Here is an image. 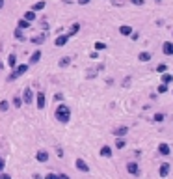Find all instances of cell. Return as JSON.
<instances>
[{
    "mask_svg": "<svg viewBox=\"0 0 173 179\" xmlns=\"http://www.w3.org/2000/svg\"><path fill=\"white\" fill-rule=\"evenodd\" d=\"M166 64H158V65H156V71H158V73H166Z\"/></svg>",
    "mask_w": 173,
    "mask_h": 179,
    "instance_id": "obj_30",
    "label": "cell"
},
{
    "mask_svg": "<svg viewBox=\"0 0 173 179\" xmlns=\"http://www.w3.org/2000/svg\"><path fill=\"white\" fill-rule=\"evenodd\" d=\"M101 157H106V158L112 157V147L110 146H103L101 147Z\"/></svg>",
    "mask_w": 173,
    "mask_h": 179,
    "instance_id": "obj_10",
    "label": "cell"
},
{
    "mask_svg": "<svg viewBox=\"0 0 173 179\" xmlns=\"http://www.w3.org/2000/svg\"><path fill=\"white\" fill-rule=\"evenodd\" d=\"M78 30H80V24H78V23H75L73 26H71V30H69V34H67V35H69V37H71V35L78 34Z\"/></svg>",
    "mask_w": 173,
    "mask_h": 179,
    "instance_id": "obj_22",
    "label": "cell"
},
{
    "mask_svg": "<svg viewBox=\"0 0 173 179\" xmlns=\"http://www.w3.org/2000/svg\"><path fill=\"white\" fill-rule=\"evenodd\" d=\"M173 80V75H162V84H169Z\"/></svg>",
    "mask_w": 173,
    "mask_h": 179,
    "instance_id": "obj_26",
    "label": "cell"
},
{
    "mask_svg": "<svg viewBox=\"0 0 173 179\" xmlns=\"http://www.w3.org/2000/svg\"><path fill=\"white\" fill-rule=\"evenodd\" d=\"M58 179H71V177H69V175H65V173H60Z\"/></svg>",
    "mask_w": 173,
    "mask_h": 179,
    "instance_id": "obj_36",
    "label": "cell"
},
{
    "mask_svg": "<svg viewBox=\"0 0 173 179\" xmlns=\"http://www.w3.org/2000/svg\"><path fill=\"white\" fill-rule=\"evenodd\" d=\"M158 173H160V177H166L167 173H169V162H162V166H160Z\"/></svg>",
    "mask_w": 173,
    "mask_h": 179,
    "instance_id": "obj_9",
    "label": "cell"
},
{
    "mask_svg": "<svg viewBox=\"0 0 173 179\" xmlns=\"http://www.w3.org/2000/svg\"><path fill=\"white\" fill-rule=\"evenodd\" d=\"M26 71H28V64H21V65H15V67H13V73L8 76V80H9V82H11V80L19 79V76H21V75H24V73H26Z\"/></svg>",
    "mask_w": 173,
    "mask_h": 179,
    "instance_id": "obj_2",
    "label": "cell"
},
{
    "mask_svg": "<svg viewBox=\"0 0 173 179\" xmlns=\"http://www.w3.org/2000/svg\"><path fill=\"white\" fill-rule=\"evenodd\" d=\"M23 19H26V21H30V23H32V21H35V11L28 9V11L24 13V17H23Z\"/></svg>",
    "mask_w": 173,
    "mask_h": 179,
    "instance_id": "obj_18",
    "label": "cell"
},
{
    "mask_svg": "<svg viewBox=\"0 0 173 179\" xmlns=\"http://www.w3.org/2000/svg\"><path fill=\"white\" fill-rule=\"evenodd\" d=\"M39 58H41V50H35V52L30 56V64H37Z\"/></svg>",
    "mask_w": 173,
    "mask_h": 179,
    "instance_id": "obj_14",
    "label": "cell"
},
{
    "mask_svg": "<svg viewBox=\"0 0 173 179\" xmlns=\"http://www.w3.org/2000/svg\"><path fill=\"white\" fill-rule=\"evenodd\" d=\"M127 172L132 173V175H138V173H140V166L136 164V162H129V164H127Z\"/></svg>",
    "mask_w": 173,
    "mask_h": 179,
    "instance_id": "obj_8",
    "label": "cell"
},
{
    "mask_svg": "<svg viewBox=\"0 0 173 179\" xmlns=\"http://www.w3.org/2000/svg\"><path fill=\"white\" fill-rule=\"evenodd\" d=\"M127 132H129V127L123 125V127H119V129H115V136H117V138H123Z\"/></svg>",
    "mask_w": 173,
    "mask_h": 179,
    "instance_id": "obj_13",
    "label": "cell"
},
{
    "mask_svg": "<svg viewBox=\"0 0 173 179\" xmlns=\"http://www.w3.org/2000/svg\"><path fill=\"white\" fill-rule=\"evenodd\" d=\"M13 35H15V39H21V41H24V39H26V35L23 34V30H21V28H17V30H15Z\"/></svg>",
    "mask_w": 173,
    "mask_h": 179,
    "instance_id": "obj_21",
    "label": "cell"
},
{
    "mask_svg": "<svg viewBox=\"0 0 173 179\" xmlns=\"http://www.w3.org/2000/svg\"><path fill=\"white\" fill-rule=\"evenodd\" d=\"M115 147H117V149H123V147H125V140H123V138H117V140H115Z\"/></svg>",
    "mask_w": 173,
    "mask_h": 179,
    "instance_id": "obj_27",
    "label": "cell"
},
{
    "mask_svg": "<svg viewBox=\"0 0 173 179\" xmlns=\"http://www.w3.org/2000/svg\"><path fill=\"white\" fill-rule=\"evenodd\" d=\"M69 64H71V58H67V56H63V58L60 60V64H58V65H60V67H67Z\"/></svg>",
    "mask_w": 173,
    "mask_h": 179,
    "instance_id": "obj_24",
    "label": "cell"
},
{
    "mask_svg": "<svg viewBox=\"0 0 173 179\" xmlns=\"http://www.w3.org/2000/svg\"><path fill=\"white\" fill-rule=\"evenodd\" d=\"M8 65H9V67H15V65H17V54H15V52H11L8 56Z\"/></svg>",
    "mask_w": 173,
    "mask_h": 179,
    "instance_id": "obj_12",
    "label": "cell"
},
{
    "mask_svg": "<svg viewBox=\"0 0 173 179\" xmlns=\"http://www.w3.org/2000/svg\"><path fill=\"white\" fill-rule=\"evenodd\" d=\"M78 4L80 6H86V4H89V0H78Z\"/></svg>",
    "mask_w": 173,
    "mask_h": 179,
    "instance_id": "obj_35",
    "label": "cell"
},
{
    "mask_svg": "<svg viewBox=\"0 0 173 179\" xmlns=\"http://www.w3.org/2000/svg\"><path fill=\"white\" fill-rule=\"evenodd\" d=\"M32 101H34V91L30 88H24V91H23V105H32Z\"/></svg>",
    "mask_w": 173,
    "mask_h": 179,
    "instance_id": "obj_4",
    "label": "cell"
},
{
    "mask_svg": "<svg viewBox=\"0 0 173 179\" xmlns=\"http://www.w3.org/2000/svg\"><path fill=\"white\" fill-rule=\"evenodd\" d=\"M35 161L37 162H47L49 161V151L47 149H39L37 153H35Z\"/></svg>",
    "mask_w": 173,
    "mask_h": 179,
    "instance_id": "obj_6",
    "label": "cell"
},
{
    "mask_svg": "<svg viewBox=\"0 0 173 179\" xmlns=\"http://www.w3.org/2000/svg\"><path fill=\"white\" fill-rule=\"evenodd\" d=\"M54 99H56V101H62V99H63V95H62V93H56Z\"/></svg>",
    "mask_w": 173,
    "mask_h": 179,
    "instance_id": "obj_37",
    "label": "cell"
},
{
    "mask_svg": "<svg viewBox=\"0 0 173 179\" xmlns=\"http://www.w3.org/2000/svg\"><path fill=\"white\" fill-rule=\"evenodd\" d=\"M35 105H37L39 110H43L47 106V97H45V91H37L35 93Z\"/></svg>",
    "mask_w": 173,
    "mask_h": 179,
    "instance_id": "obj_3",
    "label": "cell"
},
{
    "mask_svg": "<svg viewBox=\"0 0 173 179\" xmlns=\"http://www.w3.org/2000/svg\"><path fill=\"white\" fill-rule=\"evenodd\" d=\"M67 41H69V35L67 34H60L58 37L54 39V45L56 47H63V45H67Z\"/></svg>",
    "mask_w": 173,
    "mask_h": 179,
    "instance_id": "obj_5",
    "label": "cell"
},
{
    "mask_svg": "<svg viewBox=\"0 0 173 179\" xmlns=\"http://www.w3.org/2000/svg\"><path fill=\"white\" fill-rule=\"evenodd\" d=\"M119 32L123 34V35H130L132 34V28L129 26V24H123V26H119Z\"/></svg>",
    "mask_w": 173,
    "mask_h": 179,
    "instance_id": "obj_16",
    "label": "cell"
},
{
    "mask_svg": "<svg viewBox=\"0 0 173 179\" xmlns=\"http://www.w3.org/2000/svg\"><path fill=\"white\" fill-rule=\"evenodd\" d=\"M138 58H140V62H149V60H151V54H149V52H140Z\"/></svg>",
    "mask_w": 173,
    "mask_h": 179,
    "instance_id": "obj_25",
    "label": "cell"
},
{
    "mask_svg": "<svg viewBox=\"0 0 173 179\" xmlns=\"http://www.w3.org/2000/svg\"><path fill=\"white\" fill-rule=\"evenodd\" d=\"M75 166H76V170H80V172H89V166L86 164V161H82V158H76Z\"/></svg>",
    "mask_w": 173,
    "mask_h": 179,
    "instance_id": "obj_7",
    "label": "cell"
},
{
    "mask_svg": "<svg viewBox=\"0 0 173 179\" xmlns=\"http://www.w3.org/2000/svg\"><path fill=\"white\" fill-rule=\"evenodd\" d=\"M106 49V45L103 43V41H97V43H95V50H104Z\"/></svg>",
    "mask_w": 173,
    "mask_h": 179,
    "instance_id": "obj_29",
    "label": "cell"
},
{
    "mask_svg": "<svg viewBox=\"0 0 173 179\" xmlns=\"http://www.w3.org/2000/svg\"><path fill=\"white\" fill-rule=\"evenodd\" d=\"M9 108V103L8 101H0V112H6Z\"/></svg>",
    "mask_w": 173,
    "mask_h": 179,
    "instance_id": "obj_28",
    "label": "cell"
},
{
    "mask_svg": "<svg viewBox=\"0 0 173 179\" xmlns=\"http://www.w3.org/2000/svg\"><path fill=\"white\" fill-rule=\"evenodd\" d=\"M132 2H134L136 6H141V4H143V0H132Z\"/></svg>",
    "mask_w": 173,
    "mask_h": 179,
    "instance_id": "obj_39",
    "label": "cell"
},
{
    "mask_svg": "<svg viewBox=\"0 0 173 179\" xmlns=\"http://www.w3.org/2000/svg\"><path fill=\"white\" fill-rule=\"evenodd\" d=\"M153 120L160 123V121H164V114H160V112H158V114H155V117H153Z\"/></svg>",
    "mask_w": 173,
    "mask_h": 179,
    "instance_id": "obj_31",
    "label": "cell"
},
{
    "mask_svg": "<svg viewBox=\"0 0 173 179\" xmlns=\"http://www.w3.org/2000/svg\"><path fill=\"white\" fill-rule=\"evenodd\" d=\"M167 91V84H160L158 86V93H166Z\"/></svg>",
    "mask_w": 173,
    "mask_h": 179,
    "instance_id": "obj_32",
    "label": "cell"
},
{
    "mask_svg": "<svg viewBox=\"0 0 173 179\" xmlns=\"http://www.w3.org/2000/svg\"><path fill=\"white\" fill-rule=\"evenodd\" d=\"M4 8V0H0V9H2Z\"/></svg>",
    "mask_w": 173,
    "mask_h": 179,
    "instance_id": "obj_41",
    "label": "cell"
},
{
    "mask_svg": "<svg viewBox=\"0 0 173 179\" xmlns=\"http://www.w3.org/2000/svg\"><path fill=\"white\" fill-rule=\"evenodd\" d=\"M45 0H39V2H35L34 6H32V11H41V9H45Z\"/></svg>",
    "mask_w": 173,
    "mask_h": 179,
    "instance_id": "obj_11",
    "label": "cell"
},
{
    "mask_svg": "<svg viewBox=\"0 0 173 179\" xmlns=\"http://www.w3.org/2000/svg\"><path fill=\"white\" fill-rule=\"evenodd\" d=\"M34 179H43V177L39 175V173H34Z\"/></svg>",
    "mask_w": 173,
    "mask_h": 179,
    "instance_id": "obj_40",
    "label": "cell"
},
{
    "mask_svg": "<svg viewBox=\"0 0 173 179\" xmlns=\"http://www.w3.org/2000/svg\"><path fill=\"white\" fill-rule=\"evenodd\" d=\"M164 54H167V56H171L173 54V43H164Z\"/></svg>",
    "mask_w": 173,
    "mask_h": 179,
    "instance_id": "obj_17",
    "label": "cell"
},
{
    "mask_svg": "<svg viewBox=\"0 0 173 179\" xmlns=\"http://www.w3.org/2000/svg\"><path fill=\"white\" fill-rule=\"evenodd\" d=\"M4 166H6V162H4V158H0V172L4 170Z\"/></svg>",
    "mask_w": 173,
    "mask_h": 179,
    "instance_id": "obj_34",
    "label": "cell"
},
{
    "mask_svg": "<svg viewBox=\"0 0 173 179\" xmlns=\"http://www.w3.org/2000/svg\"><path fill=\"white\" fill-rule=\"evenodd\" d=\"M17 26L21 28V30H26V28H30V21H26V19H19Z\"/></svg>",
    "mask_w": 173,
    "mask_h": 179,
    "instance_id": "obj_15",
    "label": "cell"
},
{
    "mask_svg": "<svg viewBox=\"0 0 173 179\" xmlns=\"http://www.w3.org/2000/svg\"><path fill=\"white\" fill-rule=\"evenodd\" d=\"M0 179H11V177H9L8 173H0Z\"/></svg>",
    "mask_w": 173,
    "mask_h": 179,
    "instance_id": "obj_38",
    "label": "cell"
},
{
    "mask_svg": "<svg viewBox=\"0 0 173 179\" xmlns=\"http://www.w3.org/2000/svg\"><path fill=\"white\" fill-rule=\"evenodd\" d=\"M45 39H47V34H41V35H37V37H32V43L34 45H39V43H43Z\"/></svg>",
    "mask_w": 173,
    "mask_h": 179,
    "instance_id": "obj_19",
    "label": "cell"
},
{
    "mask_svg": "<svg viewBox=\"0 0 173 179\" xmlns=\"http://www.w3.org/2000/svg\"><path fill=\"white\" fill-rule=\"evenodd\" d=\"M158 151L162 153V155H169L171 149H169V146H167V144H160V146H158Z\"/></svg>",
    "mask_w": 173,
    "mask_h": 179,
    "instance_id": "obj_20",
    "label": "cell"
},
{
    "mask_svg": "<svg viewBox=\"0 0 173 179\" xmlns=\"http://www.w3.org/2000/svg\"><path fill=\"white\" fill-rule=\"evenodd\" d=\"M13 106H17V108H21V106H23V97L21 95H15L13 97Z\"/></svg>",
    "mask_w": 173,
    "mask_h": 179,
    "instance_id": "obj_23",
    "label": "cell"
},
{
    "mask_svg": "<svg viewBox=\"0 0 173 179\" xmlns=\"http://www.w3.org/2000/svg\"><path fill=\"white\" fill-rule=\"evenodd\" d=\"M54 117L60 121V123H67V121L71 120V108L65 103L58 105V108H56V112H54Z\"/></svg>",
    "mask_w": 173,
    "mask_h": 179,
    "instance_id": "obj_1",
    "label": "cell"
},
{
    "mask_svg": "<svg viewBox=\"0 0 173 179\" xmlns=\"http://www.w3.org/2000/svg\"><path fill=\"white\" fill-rule=\"evenodd\" d=\"M45 179H58V175H56V173H47Z\"/></svg>",
    "mask_w": 173,
    "mask_h": 179,
    "instance_id": "obj_33",
    "label": "cell"
}]
</instances>
